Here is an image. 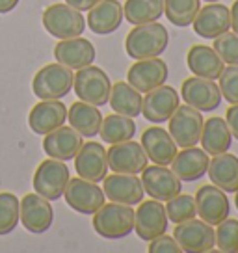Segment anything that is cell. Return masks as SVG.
Listing matches in <instances>:
<instances>
[{
    "instance_id": "cell-40",
    "label": "cell",
    "mask_w": 238,
    "mask_h": 253,
    "mask_svg": "<svg viewBox=\"0 0 238 253\" xmlns=\"http://www.w3.org/2000/svg\"><path fill=\"white\" fill-rule=\"evenodd\" d=\"M183 252L177 240L169 235H160V237L149 240V253H179Z\"/></svg>"
},
{
    "instance_id": "cell-31",
    "label": "cell",
    "mask_w": 238,
    "mask_h": 253,
    "mask_svg": "<svg viewBox=\"0 0 238 253\" xmlns=\"http://www.w3.org/2000/svg\"><path fill=\"white\" fill-rule=\"evenodd\" d=\"M108 103H110L112 110L116 114L127 116V118H136V116L142 114V93L136 87L130 86L128 82H123V80L112 84Z\"/></svg>"
},
{
    "instance_id": "cell-15",
    "label": "cell",
    "mask_w": 238,
    "mask_h": 253,
    "mask_svg": "<svg viewBox=\"0 0 238 253\" xmlns=\"http://www.w3.org/2000/svg\"><path fill=\"white\" fill-rule=\"evenodd\" d=\"M179 101H181V95L171 86L162 84L145 93L142 103V116L157 125L166 123L167 119L171 118V114L177 110Z\"/></svg>"
},
{
    "instance_id": "cell-45",
    "label": "cell",
    "mask_w": 238,
    "mask_h": 253,
    "mask_svg": "<svg viewBox=\"0 0 238 253\" xmlns=\"http://www.w3.org/2000/svg\"><path fill=\"white\" fill-rule=\"evenodd\" d=\"M235 194H237V196H235V205H237V209H238V190L235 192Z\"/></svg>"
},
{
    "instance_id": "cell-42",
    "label": "cell",
    "mask_w": 238,
    "mask_h": 253,
    "mask_svg": "<svg viewBox=\"0 0 238 253\" xmlns=\"http://www.w3.org/2000/svg\"><path fill=\"white\" fill-rule=\"evenodd\" d=\"M101 0H65V4H69L71 8L79 9V11H89V9L97 6Z\"/></svg>"
},
{
    "instance_id": "cell-10",
    "label": "cell",
    "mask_w": 238,
    "mask_h": 253,
    "mask_svg": "<svg viewBox=\"0 0 238 253\" xmlns=\"http://www.w3.org/2000/svg\"><path fill=\"white\" fill-rule=\"evenodd\" d=\"M167 223H169V218H167L166 207L159 199L151 198L147 201H140L138 211H134V231L145 242L164 235L167 231Z\"/></svg>"
},
{
    "instance_id": "cell-35",
    "label": "cell",
    "mask_w": 238,
    "mask_h": 253,
    "mask_svg": "<svg viewBox=\"0 0 238 253\" xmlns=\"http://www.w3.org/2000/svg\"><path fill=\"white\" fill-rule=\"evenodd\" d=\"M21 221V201L11 192H0V237L15 231Z\"/></svg>"
},
{
    "instance_id": "cell-46",
    "label": "cell",
    "mask_w": 238,
    "mask_h": 253,
    "mask_svg": "<svg viewBox=\"0 0 238 253\" xmlns=\"http://www.w3.org/2000/svg\"><path fill=\"white\" fill-rule=\"evenodd\" d=\"M205 2H218V0H205Z\"/></svg>"
},
{
    "instance_id": "cell-21",
    "label": "cell",
    "mask_w": 238,
    "mask_h": 253,
    "mask_svg": "<svg viewBox=\"0 0 238 253\" xmlns=\"http://www.w3.org/2000/svg\"><path fill=\"white\" fill-rule=\"evenodd\" d=\"M95 47L93 43L86 38H69V40H60V43L54 47V58L58 63H62L69 69L79 71L86 65H91L95 62Z\"/></svg>"
},
{
    "instance_id": "cell-30",
    "label": "cell",
    "mask_w": 238,
    "mask_h": 253,
    "mask_svg": "<svg viewBox=\"0 0 238 253\" xmlns=\"http://www.w3.org/2000/svg\"><path fill=\"white\" fill-rule=\"evenodd\" d=\"M201 147L208 153V155H220L231 149V142H233V134L229 130V125L223 118H208L203 123V130H201Z\"/></svg>"
},
{
    "instance_id": "cell-14",
    "label": "cell",
    "mask_w": 238,
    "mask_h": 253,
    "mask_svg": "<svg viewBox=\"0 0 238 253\" xmlns=\"http://www.w3.org/2000/svg\"><path fill=\"white\" fill-rule=\"evenodd\" d=\"M167 77H169V69L164 60L147 58V60H138L134 65H130L127 73V82L140 93H147L155 87L166 84Z\"/></svg>"
},
{
    "instance_id": "cell-44",
    "label": "cell",
    "mask_w": 238,
    "mask_h": 253,
    "mask_svg": "<svg viewBox=\"0 0 238 253\" xmlns=\"http://www.w3.org/2000/svg\"><path fill=\"white\" fill-rule=\"evenodd\" d=\"M21 0H0V13H9L19 6Z\"/></svg>"
},
{
    "instance_id": "cell-5",
    "label": "cell",
    "mask_w": 238,
    "mask_h": 253,
    "mask_svg": "<svg viewBox=\"0 0 238 253\" xmlns=\"http://www.w3.org/2000/svg\"><path fill=\"white\" fill-rule=\"evenodd\" d=\"M43 26L58 40H69L84 34L86 19L82 11L71 8L69 4H52L43 11Z\"/></svg>"
},
{
    "instance_id": "cell-18",
    "label": "cell",
    "mask_w": 238,
    "mask_h": 253,
    "mask_svg": "<svg viewBox=\"0 0 238 253\" xmlns=\"http://www.w3.org/2000/svg\"><path fill=\"white\" fill-rule=\"evenodd\" d=\"M75 169L82 179H87L91 182H101L108 175L106 149L97 142L82 143V147L75 157Z\"/></svg>"
},
{
    "instance_id": "cell-27",
    "label": "cell",
    "mask_w": 238,
    "mask_h": 253,
    "mask_svg": "<svg viewBox=\"0 0 238 253\" xmlns=\"http://www.w3.org/2000/svg\"><path fill=\"white\" fill-rule=\"evenodd\" d=\"M206 173L218 188L235 194L238 190V157L229 151L214 155V158L208 162Z\"/></svg>"
},
{
    "instance_id": "cell-2",
    "label": "cell",
    "mask_w": 238,
    "mask_h": 253,
    "mask_svg": "<svg viewBox=\"0 0 238 253\" xmlns=\"http://www.w3.org/2000/svg\"><path fill=\"white\" fill-rule=\"evenodd\" d=\"M93 229L108 240H119L134 231V211L130 205L110 201L93 214Z\"/></svg>"
},
{
    "instance_id": "cell-24",
    "label": "cell",
    "mask_w": 238,
    "mask_h": 253,
    "mask_svg": "<svg viewBox=\"0 0 238 253\" xmlns=\"http://www.w3.org/2000/svg\"><path fill=\"white\" fill-rule=\"evenodd\" d=\"M67 119V106L60 99L41 101L28 114V125L36 134L45 136L62 126Z\"/></svg>"
},
{
    "instance_id": "cell-26",
    "label": "cell",
    "mask_w": 238,
    "mask_h": 253,
    "mask_svg": "<svg viewBox=\"0 0 238 253\" xmlns=\"http://www.w3.org/2000/svg\"><path fill=\"white\" fill-rule=\"evenodd\" d=\"M123 23V4L119 0H101L89 9L86 24L97 36H108Z\"/></svg>"
},
{
    "instance_id": "cell-39",
    "label": "cell",
    "mask_w": 238,
    "mask_h": 253,
    "mask_svg": "<svg viewBox=\"0 0 238 253\" xmlns=\"http://www.w3.org/2000/svg\"><path fill=\"white\" fill-rule=\"evenodd\" d=\"M220 91L225 101L229 104H238V65H227L220 73Z\"/></svg>"
},
{
    "instance_id": "cell-41",
    "label": "cell",
    "mask_w": 238,
    "mask_h": 253,
    "mask_svg": "<svg viewBox=\"0 0 238 253\" xmlns=\"http://www.w3.org/2000/svg\"><path fill=\"white\" fill-rule=\"evenodd\" d=\"M225 121L229 125V130L233 138L238 140V104H231L229 110H227V116H225Z\"/></svg>"
},
{
    "instance_id": "cell-11",
    "label": "cell",
    "mask_w": 238,
    "mask_h": 253,
    "mask_svg": "<svg viewBox=\"0 0 238 253\" xmlns=\"http://www.w3.org/2000/svg\"><path fill=\"white\" fill-rule=\"evenodd\" d=\"M106 158H108V169H112L114 173L138 175L147 168V162H149L142 143L132 142V140L114 143L106 151Z\"/></svg>"
},
{
    "instance_id": "cell-25",
    "label": "cell",
    "mask_w": 238,
    "mask_h": 253,
    "mask_svg": "<svg viewBox=\"0 0 238 253\" xmlns=\"http://www.w3.org/2000/svg\"><path fill=\"white\" fill-rule=\"evenodd\" d=\"M208 153H206L203 147H183V151L175 155L173 162H171V169L173 173L184 182H194L199 181L201 177L206 175V169H208Z\"/></svg>"
},
{
    "instance_id": "cell-38",
    "label": "cell",
    "mask_w": 238,
    "mask_h": 253,
    "mask_svg": "<svg viewBox=\"0 0 238 253\" xmlns=\"http://www.w3.org/2000/svg\"><path fill=\"white\" fill-rule=\"evenodd\" d=\"M218 56L222 58L223 63L227 65H238V36L229 30L223 32L222 36L214 38V45H212Z\"/></svg>"
},
{
    "instance_id": "cell-9",
    "label": "cell",
    "mask_w": 238,
    "mask_h": 253,
    "mask_svg": "<svg viewBox=\"0 0 238 253\" xmlns=\"http://www.w3.org/2000/svg\"><path fill=\"white\" fill-rule=\"evenodd\" d=\"M65 203L79 214H95L106 203L103 188H99L97 182L77 177L69 179L64 192Z\"/></svg>"
},
{
    "instance_id": "cell-13",
    "label": "cell",
    "mask_w": 238,
    "mask_h": 253,
    "mask_svg": "<svg viewBox=\"0 0 238 253\" xmlns=\"http://www.w3.org/2000/svg\"><path fill=\"white\" fill-rule=\"evenodd\" d=\"M181 97L184 103L199 112H212L222 103V91L220 86H216L214 80L201 79V77H190L181 86Z\"/></svg>"
},
{
    "instance_id": "cell-20",
    "label": "cell",
    "mask_w": 238,
    "mask_h": 253,
    "mask_svg": "<svg viewBox=\"0 0 238 253\" xmlns=\"http://www.w3.org/2000/svg\"><path fill=\"white\" fill-rule=\"evenodd\" d=\"M192 26L198 36L214 40L231 28V9L218 2H208V6L199 8Z\"/></svg>"
},
{
    "instance_id": "cell-22",
    "label": "cell",
    "mask_w": 238,
    "mask_h": 253,
    "mask_svg": "<svg viewBox=\"0 0 238 253\" xmlns=\"http://www.w3.org/2000/svg\"><path fill=\"white\" fill-rule=\"evenodd\" d=\"M142 147L147 158L160 166H169L177 155V143L171 138L169 130L162 126H149L143 130Z\"/></svg>"
},
{
    "instance_id": "cell-16",
    "label": "cell",
    "mask_w": 238,
    "mask_h": 253,
    "mask_svg": "<svg viewBox=\"0 0 238 253\" xmlns=\"http://www.w3.org/2000/svg\"><path fill=\"white\" fill-rule=\"evenodd\" d=\"M196 207H198V216L205 220L210 225H218L220 221L229 218L231 203L225 192L218 188L216 184H205L196 192Z\"/></svg>"
},
{
    "instance_id": "cell-33",
    "label": "cell",
    "mask_w": 238,
    "mask_h": 253,
    "mask_svg": "<svg viewBox=\"0 0 238 253\" xmlns=\"http://www.w3.org/2000/svg\"><path fill=\"white\" fill-rule=\"evenodd\" d=\"M101 140L106 143H121L132 140L136 134V123L134 118H127L121 114H110L108 118H103V125H101Z\"/></svg>"
},
{
    "instance_id": "cell-1",
    "label": "cell",
    "mask_w": 238,
    "mask_h": 253,
    "mask_svg": "<svg viewBox=\"0 0 238 253\" xmlns=\"http://www.w3.org/2000/svg\"><path fill=\"white\" fill-rule=\"evenodd\" d=\"M167 43H169L167 28L155 21V23L136 24L127 34L125 50L132 60L159 58L167 48Z\"/></svg>"
},
{
    "instance_id": "cell-4",
    "label": "cell",
    "mask_w": 238,
    "mask_h": 253,
    "mask_svg": "<svg viewBox=\"0 0 238 253\" xmlns=\"http://www.w3.org/2000/svg\"><path fill=\"white\" fill-rule=\"evenodd\" d=\"M73 89L79 97L80 101L89 104H95V106H104L108 104L110 99V89L112 82L108 79V75L97 67V65H86L77 71L75 75V82H73Z\"/></svg>"
},
{
    "instance_id": "cell-29",
    "label": "cell",
    "mask_w": 238,
    "mask_h": 253,
    "mask_svg": "<svg viewBox=\"0 0 238 253\" xmlns=\"http://www.w3.org/2000/svg\"><path fill=\"white\" fill-rule=\"evenodd\" d=\"M186 65L196 77L216 80L223 71V62L212 47L194 45L186 54Z\"/></svg>"
},
{
    "instance_id": "cell-8",
    "label": "cell",
    "mask_w": 238,
    "mask_h": 253,
    "mask_svg": "<svg viewBox=\"0 0 238 253\" xmlns=\"http://www.w3.org/2000/svg\"><path fill=\"white\" fill-rule=\"evenodd\" d=\"M173 238L186 253H206L216 246L214 227L201 218H192L177 223V227L173 229Z\"/></svg>"
},
{
    "instance_id": "cell-12",
    "label": "cell",
    "mask_w": 238,
    "mask_h": 253,
    "mask_svg": "<svg viewBox=\"0 0 238 253\" xmlns=\"http://www.w3.org/2000/svg\"><path fill=\"white\" fill-rule=\"evenodd\" d=\"M143 192L153 199L167 201L183 192V181L167 166H147L142 171Z\"/></svg>"
},
{
    "instance_id": "cell-19",
    "label": "cell",
    "mask_w": 238,
    "mask_h": 253,
    "mask_svg": "<svg viewBox=\"0 0 238 253\" xmlns=\"http://www.w3.org/2000/svg\"><path fill=\"white\" fill-rule=\"evenodd\" d=\"M104 196L116 201V203H123V205H140L143 199V184L142 179H138L136 175L130 173H112L106 175L103 179Z\"/></svg>"
},
{
    "instance_id": "cell-34",
    "label": "cell",
    "mask_w": 238,
    "mask_h": 253,
    "mask_svg": "<svg viewBox=\"0 0 238 253\" xmlns=\"http://www.w3.org/2000/svg\"><path fill=\"white\" fill-rule=\"evenodd\" d=\"M201 8V0H164V13L167 21L179 28H186L194 23Z\"/></svg>"
},
{
    "instance_id": "cell-32",
    "label": "cell",
    "mask_w": 238,
    "mask_h": 253,
    "mask_svg": "<svg viewBox=\"0 0 238 253\" xmlns=\"http://www.w3.org/2000/svg\"><path fill=\"white\" fill-rule=\"evenodd\" d=\"M164 15V0H127L123 4V17L130 24H145L160 21Z\"/></svg>"
},
{
    "instance_id": "cell-6",
    "label": "cell",
    "mask_w": 238,
    "mask_h": 253,
    "mask_svg": "<svg viewBox=\"0 0 238 253\" xmlns=\"http://www.w3.org/2000/svg\"><path fill=\"white\" fill-rule=\"evenodd\" d=\"M69 179L71 175H69V168L65 162L56 160V158H47L36 169L32 184L36 194L43 196L48 201H56L64 196Z\"/></svg>"
},
{
    "instance_id": "cell-37",
    "label": "cell",
    "mask_w": 238,
    "mask_h": 253,
    "mask_svg": "<svg viewBox=\"0 0 238 253\" xmlns=\"http://www.w3.org/2000/svg\"><path fill=\"white\" fill-rule=\"evenodd\" d=\"M216 246L223 253H237L238 252V220L225 218L218 223L214 229Z\"/></svg>"
},
{
    "instance_id": "cell-17",
    "label": "cell",
    "mask_w": 238,
    "mask_h": 253,
    "mask_svg": "<svg viewBox=\"0 0 238 253\" xmlns=\"http://www.w3.org/2000/svg\"><path fill=\"white\" fill-rule=\"evenodd\" d=\"M21 221L26 231L41 235L52 227L54 211L50 201L40 194H26L21 201Z\"/></svg>"
},
{
    "instance_id": "cell-43",
    "label": "cell",
    "mask_w": 238,
    "mask_h": 253,
    "mask_svg": "<svg viewBox=\"0 0 238 253\" xmlns=\"http://www.w3.org/2000/svg\"><path fill=\"white\" fill-rule=\"evenodd\" d=\"M231 28L238 36V0H235V4L231 6Z\"/></svg>"
},
{
    "instance_id": "cell-23",
    "label": "cell",
    "mask_w": 238,
    "mask_h": 253,
    "mask_svg": "<svg viewBox=\"0 0 238 253\" xmlns=\"http://www.w3.org/2000/svg\"><path fill=\"white\" fill-rule=\"evenodd\" d=\"M82 136L73 126H58L52 132L45 134L43 140V151L48 155V158H56L62 162H69L77 157L79 149L82 147Z\"/></svg>"
},
{
    "instance_id": "cell-28",
    "label": "cell",
    "mask_w": 238,
    "mask_h": 253,
    "mask_svg": "<svg viewBox=\"0 0 238 253\" xmlns=\"http://www.w3.org/2000/svg\"><path fill=\"white\" fill-rule=\"evenodd\" d=\"M69 125L79 132L82 138H95L103 125V114L95 104L77 101L67 110Z\"/></svg>"
},
{
    "instance_id": "cell-7",
    "label": "cell",
    "mask_w": 238,
    "mask_h": 253,
    "mask_svg": "<svg viewBox=\"0 0 238 253\" xmlns=\"http://www.w3.org/2000/svg\"><path fill=\"white\" fill-rule=\"evenodd\" d=\"M169 121V134L175 140L177 147H194L201 140V130L205 119L201 112L192 108L190 104H179L177 110L171 114Z\"/></svg>"
},
{
    "instance_id": "cell-36",
    "label": "cell",
    "mask_w": 238,
    "mask_h": 253,
    "mask_svg": "<svg viewBox=\"0 0 238 253\" xmlns=\"http://www.w3.org/2000/svg\"><path fill=\"white\" fill-rule=\"evenodd\" d=\"M167 218L171 223H181V221L192 220L198 216V207H196V198H192L188 194H177L175 198L167 199L166 205Z\"/></svg>"
},
{
    "instance_id": "cell-3",
    "label": "cell",
    "mask_w": 238,
    "mask_h": 253,
    "mask_svg": "<svg viewBox=\"0 0 238 253\" xmlns=\"http://www.w3.org/2000/svg\"><path fill=\"white\" fill-rule=\"evenodd\" d=\"M73 82H75L73 69L62 63H48L36 73L32 80V89L41 101H52V99H62L65 95H69V91L73 89Z\"/></svg>"
}]
</instances>
